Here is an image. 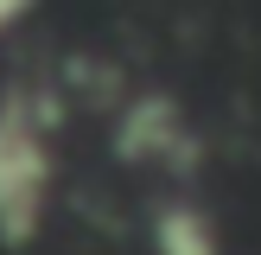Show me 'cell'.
<instances>
[{
    "label": "cell",
    "mask_w": 261,
    "mask_h": 255,
    "mask_svg": "<svg viewBox=\"0 0 261 255\" xmlns=\"http://www.w3.org/2000/svg\"><path fill=\"white\" fill-rule=\"evenodd\" d=\"M32 7H38V0H0V32H13V26H19Z\"/></svg>",
    "instance_id": "3957f363"
},
{
    "label": "cell",
    "mask_w": 261,
    "mask_h": 255,
    "mask_svg": "<svg viewBox=\"0 0 261 255\" xmlns=\"http://www.w3.org/2000/svg\"><path fill=\"white\" fill-rule=\"evenodd\" d=\"M51 128H58V102L32 83H13L0 96V242L25 249L45 230L51 204Z\"/></svg>",
    "instance_id": "6da1fadb"
},
{
    "label": "cell",
    "mask_w": 261,
    "mask_h": 255,
    "mask_svg": "<svg viewBox=\"0 0 261 255\" xmlns=\"http://www.w3.org/2000/svg\"><path fill=\"white\" fill-rule=\"evenodd\" d=\"M153 249L160 255H217V230L204 211H185V204H166L153 217Z\"/></svg>",
    "instance_id": "7a4b0ae2"
}]
</instances>
